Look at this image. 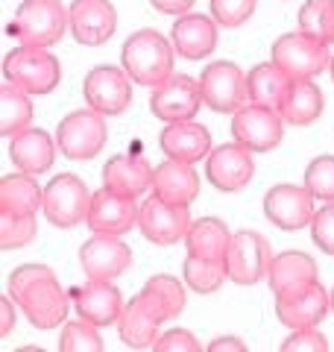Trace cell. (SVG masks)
Instances as JSON below:
<instances>
[{"mask_svg":"<svg viewBox=\"0 0 334 352\" xmlns=\"http://www.w3.org/2000/svg\"><path fill=\"white\" fill-rule=\"evenodd\" d=\"M9 296L18 302L30 326L50 332L68 320V294L62 291L56 273L47 264H21L9 273Z\"/></svg>","mask_w":334,"mask_h":352,"instance_id":"1","label":"cell"},{"mask_svg":"<svg viewBox=\"0 0 334 352\" xmlns=\"http://www.w3.org/2000/svg\"><path fill=\"white\" fill-rule=\"evenodd\" d=\"M176 56L179 53H176L170 38H164L155 30H138L120 47V68L132 76V82L155 88L167 76H173Z\"/></svg>","mask_w":334,"mask_h":352,"instance_id":"2","label":"cell"},{"mask_svg":"<svg viewBox=\"0 0 334 352\" xmlns=\"http://www.w3.org/2000/svg\"><path fill=\"white\" fill-rule=\"evenodd\" d=\"M71 27V12L59 0H24L6 24V36L27 47H53Z\"/></svg>","mask_w":334,"mask_h":352,"instance_id":"3","label":"cell"},{"mask_svg":"<svg viewBox=\"0 0 334 352\" xmlns=\"http://www.w3.org/2000/svg\"><path fill=\"white\" fill-rule=\"evenodd\" d=\"M3 80L27 94H50L62 80V65L50 56L47 47H27L18 44L3 56Z\"/></svg>","mask_w":334,"mask_h":352,"instance_id":"4","label":"cell"},{"mask_svg":"<svg viewBox=\"0 0 334 352\" xmlns=\"http://www.w3.org/2000/svg\"><path fill=\"white\" fill-rule=\"evenodd\" d=\"M270 59L282 68L291 80H314L331 65V53L326 41H317L299 32H287L273 41Z\"/></svg>","mask_w":334,"mask_h":352,"instance_id":"5","label":"cell"},{"mask_svg":"<svg viewBox=\"0 0 334 352\" xmlns=\"http://www.w3.org/2000/svg\"><path fill=\"white\" fill-rule=\"evenodd\" d=\"M109 141V126L106 115L94 112V109H82V112H71L62 118V124L56 126V144L59 153L71 162H88L97 153H103Z\"/></svg>","mask_w":334,"mask_h":352,"instance_id":"6","label":"cell"},{"mask_svg":"<svg viewBox=\"0 0 334 352\" xmlns=\"http://www.w3.org/2000/svg\"><path fill=\"white\" fill-rule=\"evenodd\" d=\"M44 217L59 229H74L88 220L91 208V194L88 185L74 173H59L44 185Z\"/></svg>","mask_w":334,"mask_h":352,"instance_id":"7","label":"cell"},{"mask_svg":"<svg viewBox=\"0 0 334 352\" xmlns=\"http://www.w3.org/2000/svg\"><path fill=\"white\" fill-rule=\"evenodd\" d=\"M199 91H203V103L217 115H235L249 100L247 74L226 59L205 65V71L199 74Z\"/></svg>","mask_w":334,"mask_h":352,"instance_id":"8","label":"cell"},{"mask_svg":"<svg viewBox=\"0 0 334 352\" xmlns=\"http://www.w3.org/2000/svg\"><path fill=\"white\" fill-rule=\"evenodd\" d=\"M226 273L232 282L238 285H258L267 279L273 264V247L261 232L255 229H241L232 235L229 250H226Z\"/></svg>","mask_w":334,"mask_h":352,"instance_id":"9","label":"cell"},{"mask_svg":"<svg viewBox=\"0 0 334 352\" xmlns=\"http://www.w3.org/2000/svg\"><path fill=\"white\" fill-rule=\"evenodd\" d=\"M82 97L88 109L106 118L124 115L132 103V76L124 68H115V65H97L85 76Z\"/></svg>","mask_w":334,"mask_h":352,"instance_id":"10","label":"cell"},{"mask_svg":"<svg viewBox=\"0 0 334 352\" xmlns=\"http://www.w3.org/2000/svg\"><path fill=\"white\" fill-rule=\"evenodd\" d=\"M191 223L194 220H191L188 206L167 203L155 194H150V200L141 203L138 229H141V235L155 247H173L176 241H185Z\"/></svg>","mask_w":334,"mask_h":352,"instance_id":"11","label":"cell"},{"mask_svg":"<svg viewBox=\"0 0 334 352\" xmlns=\"http://www.w3.org/2000/svg\"><path fill=\"white\" fill-rule=\"evenodd\" d=\"M203 106L205 103H203V91H199V80H194V76H188V74L167 76L150 94V112L159 120H164V124L194 120V115Z\"/></svg>","mask_w":334,"mask_h":352,"instance_id":"12","label":"cell"},{"mask_svg":"<svg viewBox=\"0 0 334 352\" xmlns=\"http://www.w3.org/2000/svg\"><path fill=\"white\" fill-rule=\"evenodd\" d=\"M285 120L276 109H267L258 103H243L235 118H232V135L238 144L249 147L252 153H270L282 144L285 138Z\"/></svg>","mask_w":334,"mask_h":352,"instance_id":"13","label":"cell"},{"mask_svg":"<svg viewBox=\"0 0 334 352\" xmlns=\"http://www.w3.org/2000/svg\"><path fill=\"white\" fill-rule=\"evenodd\" d=\"M329 311H331V300H329V291L320 282H308L302 288L276 294V317L287 329L320 326Z\"/></svg>","mask_w":334,"mask_h":352,"instance_id":"14","label":"cell"},{"mask_svg":"<svg viewBox=\"0 0 334 352\" xmlns=\"http://www.w3.org/2000/svg\"><path fill=\"white\" fill-rule=\"evenodd\" d=\"M264 214L273 226L285 229V232H299L314 217V194L305 185H273L264 194Z\"/></svg>","mask_w":334,"mask_h":352,"instance_id":"15","label":"cell"},{"mask_svg":"<svg viewBox=\"0 0 334 352\" xmlns=\"http://www.w3.org/2000/svg\"><path fill=\"white\" fill-rule=\"evenodd\" d=\"M132 264V250L120 241V235H91L80 247V267L88 279L115 282L124 276Z\"/></svg>","mask_w":334,"mask_h":352,"instance_id":"16","label":"cell"},{"mask_svg":"<svg viewBox=\"0 0 334 352\" xmlns=\"http://www.w3.org/2000/svg\"><path fill=\"white\" fill-rule=\"evenodd\" d=\"M255 173V162H252V150L243 144H220L208 153L205 159V176L223 194H235L241 188H247L249 179Z\"/></svg>","mask_w":334,"mask_h":352,"instance_id":"17","label":"cell"},{"mask_svg":"<svg viewBox=\"0 0 334 352\" xmlns=\"http://www.w3.org/2000/svg\"><path fill=\"white\" fill-rule=\"evenodd\" d=\"M138 212L135 197H124L109 191L106 185L91 194V208H88V229L97 235H126L132 226H138Z\"/></svg>","mask_w":334,"mask_h":352,"instance_id":"18","label":"cell"},{"mask_svg":"<svg viewBox=\"0 0 334 352\" xmlns=\"http://www.w3.org/2000/svg\"><path fill=\"white\" fill-rule=\"evenodd\" d=\"M68 12H71V36L82 47H100L118 30V12L109 0H74Z\"/></svg>","mask_w":334,"mask_h":352,"instance_id":"19","label":"cell"},{"mask_svg":"<svg viewBox=\"0 0 334 352\" xmlns=\"http://www.w3.org/2000/svg\"><path fill=\"white\" fill-rule=\"evenodd\" d=\"M71 296H74L76 317H82V320L94 323L100 329L118 323L120 314H124V296H120V291L111 282L88 279L82 288H74Z\"/></svg>","mask_w":334,"mask_h":352,"instance_id":"20","label":"cell"},{"mask_svg":"<svg viewBox=\"0 0 334 352\" xmlns=\"http://www.w3.org/2000/svg\"><path fill=\"white\" fill-rule=\"evenodd\" d=\"M217 21L211 15H199V12H185L173 21L170 30V41L176 53L188 62L197 59H208L217 50Z\"/></svg>","mask_w":334,"mask_h":352,"instance_id":"21","label":"cell"},{"mask_svg":"<svg viewBox=\"0 0 334 352\" xmlns=\"http://www.w3.org/2000/svg\"><path fill=\"white\" fill-rule=\"evenodd\" d=\"M159 147L167 159L176 162H188L197 164L199 159H208L211 147V132L197 124V120H176V124H167L159 135Z\"/></svg>","mask_w":334,"mask_h":352,"instance_id":"22","label":"cell"},{"mask_svg":"<svg viewBox=\"0 0 334 352\" xmlns=\"http://www.w3.org/2000/svg\"><path fill=\"white\" fill-rule=\"evenodd\" d=\"M162 323H164V317L147 302V296L135 294L124 305V314H120V320H118V332H120L124 346H129V349H153Z\"/></svg>","mask_w":334,"mask_h":352,"instance_id":"23","label":"cell"},{"mask_svg":"<svg viewBox=\"0 0 334 352\" xmlns=\"http://www.w3.org/2000/svg\"><path fill=\"white\" fill-rule=\"evenodd\" d=\"M56 147L59 144L50 138V132L27 126V129H21L18 135H12V141H9V159H12V164L18 170L41 176V173H47L53 168Z\"/></svg>","mask_w":334,"mask_h":352,"instance_id":"24","label":"cell"},{"mask_svg":"<svg viewBox=\"0 0 334 352\" xmlns=\"http://www.w3.org/2000/svg\"><path fill=\"white\" fill-rule=\"evenodd\" d=\"M153 194L176 206H191L199 194V176L194 164L167 159L153 170Z\"/></svg>","mask_w":334,"mask_h":352,"instance_id":"25","label":"cell"},{"mask_svg":"<svg viewBox=\"0 0 334 352\" xmlns=\"http://www.w3.org/2000/svg\"><path fill=\"white\" fill-rule=\"evenodd\" d=\"M153 170L150 162L144 156H111L103 164V185L115 194L124 197H141L147 188H153Z\"/></svg>","mask_w":334,"mask_h":352,"instance_id":"26","label":"cell"},{"mask_svg":"<svg viewBox=\"0 0 334 352\" xmlns=\"http://www.w3.org/2000/svg\"><path fill=\"white\" fill-rule=\"evenodd\" d=\"M44 203V188L36 182L32 173H6L0 176V214L27 217L36 214Z\"/></svg>","mask_w":334,"mask_h":352,"instance_id":"27","label":"cell"},{"mask_svg":"<svg viewBox=\"0 0 334 352\" xmlns=\"http://www.w3.org/2000/svg\"><path fill=\"white\" fill-rule=\"evenodd\" d=\"M322 109H326V97H322L320 85L314 80H293L278 106V115L291 126H308L322 115Z\"/></svg>","mask_w":334,"mask_h":352,"instance_id":"28","label":"cell"},{"mask_svg":"<svg viewBox=\"0 0 334 352\" xmlns=\"http://www.w3.org/2000/svg\"><path fill=\"white\" fill-rule=\"evenodd\" d=\"M267 282H270L273 294L302 288V285H308V282H317V261L302 250H287V252H282V256H273Z\"/></svg>","mask_w":334,"mask_h":352,"instance_id":"29","label":"cell"},{"mask_svg":"<svg viewBox=\"0 0 334 352\" xmlns=\"http://www.w3.org/2000/svg\"><path fill=\"white\" fill-rule=\"evenodd\" d=\"M291 76H287L276 62H261L247 74V88H249V100L267 106V109H276L282 106L287 88H291Z\"/></svg>","mask_w":334,"mask_h":352,"instance_id":"30","label":"cell"},{"mask_svg":"<svg viewBox=\"0 0 334 352\" xmlns=\"http://www.w3.org/2000/svg\"><path fill=\"white\" fill-rule=\"evenodd\" d=\"M232 232L229 226L217 217H199L191 223L185 235V247L188 256H199V258H226Z\"/></svg>","mask_w":334,"mask_h":352,"instance_id":"31","label":"cell"},{"mask_svg":"<svg viewBox=\"0 0 334 352\" xmlns=\"http://www.w3.org/2000/svg\"><path fill=\"white\" fill-rule=\"evenodd\" d=\"M32 115L36 112H32L30 94L24 88L3 82V88H0V135L12 138L21 129L32 126Z\"/></svg>","mask_w":334,"mask_h":352,"instance_id":"32","label":"cell"},{"mask_svg":"<svg viewBox=\"0 0 334 352\" xmlns=\"http://www.w3.org/2000/svg\"><path fill=\"white\" fill-rule=\"evenodd\" d=\"M141 294L147 296V302L164 317V320L179 317L182 308H185V288H182V282L173 279V276H167V273L150 276L147 285L141 288Z\"/></svg>","mask_w":334,"mask_h":352,"instance_id":"33","label":"cell"},{"mask_svg":"<svg viewBox=\"0 0 334 352\" xmlns=\"http://www.w3.org/2000/svg\"><path fill=\"white\" fill-rule=\"evenodd\" d=\"M182 276L185 285L197 294H214L220 291V285L229 279L226 273V261L223 258H199V256H188L182 264Z\"/></svg>","mask_w":334,"mask_h":352,"instance_id":"34","label":"cell"},{"mask_svg":"<svg viewBox=\"0 0 334 352\" xmlns=\"http://www.w3.org/2000/svg\"><path fill=\"white\" fill-rule=\"evenodd\" d=\"M299 30L317 41L334 44V0H308L299 9Z\"/></svg>","mask_w":334,"mask_h":352,"instance_id":"35","label":"cell"},{"mask_svg":"<svg viewBox=\"0 0 334 352\" xmlns=\"http://www.w3.org/2000/svg\"><path fill=\"white\" fill-rule=\"evenodd\" d=\"M97 329L100 326L82 320V317L80 320L65 323L62 338H59V349L62 352H103L106 344H103V338H100Z\"/></svg>","mask_w":334,"mask_h":352,"instance_id":"36","label":"cell"},{"mask_svg":"<svg viewBox=\"0 0 334 352\" xmlns=\"http://www.w3.org/2000/svg\"><path fill=\"white\" fill-rule=\"evenodd\" d=\"M38 232L36 214L27 217H15V214H0V247L6 252L12 250H24Z\"/></svg>","mask_w":334,"mask_h":352,"instance_id":"37","label":"cell"},{"mask_svg":"<svg viewBox=\"0 0 334 352\" xmlns=\"http://www.w3.org/2000/svg\"><path fill=\"white\" fill-rule=\"evenodd\" d=\"M305 188L314 194V200H334V156H317L308 162Z\"/></svg>","mask_w":334,"mask_h":352,"instance_id":"38","label":"cell"},{"mask_svg":"<svg viewBox=\"0 0 334 352\" xmlns=\"http://www.w3.org/2000/svg\"><path fill=\"white\" fill-rule=\"evenodd\" d=\"M255 6H258V0H211V18H214L220 27L235 30L252 18Z\"/></svg>","mask_w":334,"mask_h":352,"instance_id":"39","label":"cell"},{"mask_svg":"<svg viewBox=\"0 0 334 352\" xmlns=\"http://www.w3.org/2000/svg\"><path fill=\"white\" fill-rule=\"evenodd\" d=\"M311 241H314L322 252L334 256V200L326 203L311 217Z\"/></svg>","mask_w":334,"mask_h":352,"instance_id":"40","label":"cell"},{"mask_svg":"<svg viewBox=\"0 0 334 352\" xmlns=\"http://www.w3.org/2000/svg\"><path fill=\"white\" fill-rule=\"evenodd\" d=\"M282 352H326L329 349V340L322 332H317V326L311 329H293V335L285 340Z\"/></svg>","mask_w":334,"mask_h":352,"instance_id":"41","label":"cell"},{"mask_svg":"<svg viewBox=\"0 0 334 352\" xmlns=\"http://www.w3.org/2000/svg\"><path fill=\"white\" fill-rule=\"evenodd\" d=\"M199 340L188 332V329H170V332H164L155 338L153 344V352H199Z\"/></svg>","mask_w":334,"mask_h":352,"instance_id":"42","label":"cell"},{"mask_svg":"<svg viewBox=\"0 0 334 352\" xmlns=\"http://www.w3.org/2000/svg\"><path fill=\"white\" fill-rule=\"evenodd\" d=\"M194 3L197 0H150V6L162 15H185V12H191Z\"/></svg>","mask_w":334,"mask_h":352,"instance_id":"43","label":"cell"},{"mask_svg":"<svg viewBox=\"0 0 334 352\" xmlns=\"http://www.w3.org/2000/svg\"><path fill=\"white\" fill-rule=\"evenodd\" d=\"M12 296H3V300H0V308H3V320H0V335H9L15 329V308H12Z\"/></svg>","mask_w":334,"mask_h":352,"instance_id":"44","label":"cell"},{"mask_svg":"<svg viewBox=\"0 0 334 352\" xmlns=\"http://www.w3.org/2000/svg\"><path fill=\"white\" fill-rule=\"evenodd\" d=\"M223 349H235V352H247V344L241 338H214L208 344V352H223Z\"/></svg>","mask_w":334,"mask_h":352,"instance_id":"45","label":"cell"},{"mask_svg":"<svg viewBox=\"0 0 334 352\" xmlns=\"http://www.w3.org/2000/svg\"><path fill=\"white\" fill-rule=\"evenodd\" d=\"M329 71H331V80H334V56H331V65H329Z\"/></svg>","mask_w":334,"mask_h":352,"instance_id":"46","label":"cell"},{"mask_svg":"<svg viewBox=\"0 0 334 352\" xmlns=\"http://www.w3.org/2000/svg\"><path fill=\"white\" fill-rule=\"evenodd\" d=\"M329 300H331V311H334V288H331V294H329Z\"/></svg>","mask_w":334,"mask_h":352,"instance_id":"47","label":"cell"}]
</instances>
